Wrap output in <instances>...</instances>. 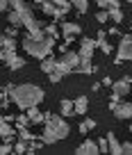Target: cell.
<instances>
[{"instance_id": "cell-22", "label": "cell", "mask_w": 132, "mask_h": 155, "mask_svg": "<svg viewBox=\"0 0 132 155\" xmlns=\"http://www.w3.org/2000/svg\"><path fill=\"white\" fill-rule=\"evenodd\" d=\"M14 153V139H2L0 144V155H9Z\"/></svg>"}, {"instance_id": "cell-2", "label": "cell", "mask_w": 132, "mask_h": 155, "mask_svg": "<svg viewBox=\"0 0 132 155\" xmlns=\"http://www.w3.org/2000/svg\"><path fill=\"white\" fill-rule=\"evenodd\" d=\"M69 123L64 121L62 114H53V112H46L43 114V132H41V141L43 144H55V141H62L69 137Z\"/></svg>"}, {"instance_id": "cell-3", "label": "cell", "mask_w": 132, "mask_h": 155, "mask_svg": "<svg viewBox=\"0 0 132 155\" xmlns=\"http://www.w3.org/2000/svg\"><path fill=\"white\" fill-rule=\"evenodd\" d=\"M55 41H57V39L48 37V34H46L43 39H32V37H25L21 46H23V50L30 55V57L43 59V57H48V55L53 53V48H55Z\"/></svg>"}, {"instance_id": "cell-26", "label": "cell", "mask_w": 132, "mask_h": 155, "mask_svg": "<svg viewBox=\"0 0 132 155\" xmlns=\"http://www.w3.org/2000/svg\"><path fill=\"white\" fill-rule=\"evenodd\" d=\"M16 132H18V137H21V139H25V141L37 139V135H32V132H30L27 128H16Z\"/></svg>"}, {"instance_id": "cell-16", "label": "cell", "mask_w": 132, "mask_h": 155, "mask_svg": "<svg viewBox=\"0 0 132 155\" xmlns=\"http://www.w3.org/2000/svg\"><path fill=\"white\" fill-rule=\"evenodd\" d=\"M27 116H30V123H43V112H41L37 105L27 107Z\"/></svg>"}, {"instance_id": "cell-18", "label": "cell", "mask_w": 132, "mask_h": 155, "mask_svg": "<svg viewBox=\"0 0 132 155\" xmlns=\"http://www.w3.org/2000/svg\"><path fill=\"white\" fill-rule=\"evenodd\" d=\"M59 112H62V116H71V114H75V105H73V101L64 98V101L59 103Z\"/></svg>"}, {"instance_id": "cell-9", "label": "cell", "mask_w": 132, "mask_h": 155, "mask_svg": "<svg viewBox=\"0 0 132 155\" xmlns=\"http://www.w3.org/2000/svg\"><path fill=\"white\" fill-rule=\"evenodd\" d=\"M62 32H64V41H66V44H73V39L82 32V28H80L78 23H62Z\"/></svg>"}, {"instance_id": "cell-7", "label": "cell", "mask_w": 132, "mask_h": 155, "mask_svg": "<svg viewBox=\"0 0 132 155\" xmlns=\"http://www.w3.org/2000/svg\"><path fill=\"white\" fill-rule=\"evenodd\" d=\"M109 110H112V114L116 116V119H121V121H127V119H132V103H121L118 101L116 105H112L109 107Z\"/></svg>"}, {"instance_id": "cell-15", "label": "cell", "mask_w": 132, "mask_h": 155, "mask_svg": "<svg viewBox=\"0 0 132 155\" xmlns=\"http://www.w3.org/2000/svg\"><path fill=\"white\" fill-rule=\"evenodd\" d=\"M16 137V126H9V121L0 123V139H14Z\"/></svg>"}, {"instance_id": "cell-24", "label": "cell", "mask_w": 132, "mask_h": 155, "mask_svg": "<svg viewBox=\"0 0 132 155\" xmlns=\"http://www.w3.org/2000/svg\"><path fill=\"white\" fill-rule=\"evenodd\" d=\"M107 14H109V18L114 21V23H121L125 16H123V12H121V7H114V9H107Z\"/></svg>"}, {"instance_id": "cell-34", "label": "cell", "mask_w": 132, "mask_h": 155, "mask_svg": "<svg viewBox=\"0 0 132 155\" xmlns=\"http://www.w3.org/2000/svg\"><path fill=\"white\" fill-rule=\"evenodd\" d=\"M98 153H107V137H103V139H98Z\"/></svg>"}, {"instance_id": "cell-42", "label": "cell", "mask_w": 132, "mask_h": 155, "mask_svg": "<svg viewBox=\"0 0 132 155\" xmlns=\"http://www.w3.org/2000/svg\"><path fill=\"white\" fill-rule=\"evenodd\" d=\"M130 82H132V78H130Z\"/></svg>"}, {"instance_id": "cell-35", "label": "cell", "mask_w": 132, "mask_h": 155, "mask_svg": "<svg viewBox=\"0 0 132 155\" xmlns=\"http://www.w3.org/2000/svg\"><path fill=\"white\" fill-rule=\"evenodd\" d=\"M121 148H123V153H125V155H132V141H125V144H121Z\"/></svg>"}, {"instance_id": "cell-4", "label": "cell", "mask_w": 132, "mask_h": 155, "mask_svg": "<svg viewBox=\"0 0 132 155\" xmlns=\"http://www.w3.org/2000/svg\"><path fill=\"white\" fill-rule=\"evenodd\" d=\"M78 64H80V55H78V53H71V50H66V53H62V57L57 59V66H55V71L62 73V75H69V73H75Z\"/></svg>"}, {"instance_id": "cell-1", "label": "cell", "mask_w": 132, "mask_h": 155, "mask_svg": "<svg viewBox=\"0 0 132 155\" xmlns=\"http://www.w3.org/2000/svg\"><path fill=\"white\" fill-rule=\"evenodd\" d=\"M5 94L18 110H27L32 105H39L46 98V91L39 84H7Z\"/></svg>"}, {"instance_id": "cell-28", "label": "cell", "mask_w": 132, "mask_h": 155, "mask_svg": "<svg viewBox=\"0 0 132 155\" xmlns=\"http://www.w3.org/2000/svg\"><path fill=\"white\" fill-rule=\"evenodd\" d=\"M43 32L48 34V37H53V39H57V37H59V28H57V25H55V23L46 25V28H43Z\"/></svg>"}, {"instance_id": "cell-8", "label": "cell", "mask_w": 132, "mask_h": 155, "mask_svg": "<svg viewBox=\"0 0 132 155\" xmlns=\"http://www.w3.org/2000/svg\"><path fill=\"white\" fill-rule=\"evenodd\" d=\"M96 48H98L96 39H91V37H84V39H82V44H80L78 55H80V57H87V59H91V55H93V50H96Z\"/></svg>"}, {"instance_id": "cell-20", "label": "cell", "mask_w": 132, "mask_h": 155, "mask_svg": "<svg viewBox=\"0 0 132 155\" xmlns=\"http://www.w3.org/2000/svg\"><path fill=\"white\" fill-rule=\"evenodd\" d=\"M0 46H2V53H7V50H16V39L14 37H0ZM5 57V55H2Z\"/></svg>"}, {"instance_id": "cell-43", "label": "cell", "mask_w": 132, "mask_h": 155, "mask_svg": "<svg viewBox=\"0 0 132 155\" xmlns=\"http://www.w3.org/2000/svg\"><path fill=\"white\" fill-rule=\"evenodd\" d=\"M130 2H132V0H130Z\"/></svg>"}, {"instance_id": "cell-32", "label": "cell", "mask_w": 132, "mask_h": 155, "mask_svg": "<svg viewBox=\"0 0 132 155\" xmlns=\"http://www.w3.org/2000/svg\"><path fill=\"white\" fill-rule=\"evenodd\" d=\"M96 21H98V23H107V21H109L107 9H100V12H98V14H96Z\"/></svg>"}, {"instance_id": "cell-39", "label": "cell", "mask_w": 132, "mask_h": 155, "mask_svg": "<svg viewBox=\"0 0 132 155\" xmlns=\"http://www.w3.org/2000/svg\"><path fill=\"white\" fill-rule=\"evenodd\" d=\"M112 82H114V80H112V78H103V82H100V84H105V87H112Z\"/></svg>"}, {"instance_id": "cell-19", "label": "cell", "mask_w": 132, "mask_h": 155, "mask_svg": "<svg viewBox=\"0 0 132 155\" xmlns=\"http://www.w3.org/2000/svg\"><path fill=\"white\" fill-rule=\"evenodd\" d=\"M55 66H57V59H55L53 55H48V57L41 59V71H43V73H53Z\"/></svg>"}, {"instance_id": "cell-41", "label": "cell", "mask_w": 132, "mask_h": 155, "mask_svg": "<svg viewBox=\"0 0 132 155\" xmlns=\"http://www.w3.org/2000/svg\"><path fill=\"white\" fill-rule=\"evenodd\" d=\"M32 2H37V5H41V2H46V0H32Z\"/></svg>"}, {"instance_id": "cell-6", "label": "cell", "mask_w": 132, "mask_h": 155, "mask_svg": "<svg viewBox=\"0 0 132 155\" xmlns=\"http://www.w3.org/2000/svg\"><path fill=\"white\" fill-rule=\"evenodd\" d=\"M130 62L132 59V34H123L121 41H118V53L114 57V64H121V62Z\"/></svg>"}, {"instance_id": "cell-27", "label": "cell", "mask_w": 132, "mask_h": 155, "mask_svg": "<svg viewBox=\"0 0 132 155\" xmlns=\"http://www.w3.org/2000/svg\"><path fill=\"white\" fill-rule=\"evenodd\" d=\"M14 121H16V128H30V116L27 114H18Z\"/></svg>"}, {"instance_id": "cell-11", "label": "cell", "mask_w": 132, "mask_h": 155, "mask_svg": "<svg viewBox=\"0 0 132 155\" xmlns=\"http://www.w3.org/2000/svg\"><path fill=\"white\" fill-rule=\"evenodd\" d=\"M39 7H41V12H43L46 16H55V21H59V18L64 16V12L55 7V2H53V0H46V2H41Z\"/></svg>"}, {"instance_id": "cell-21", "label": "cell", "mask_w": 132, "mask_h": 155, "mask_svg": "<svg viewBox=\"0 0 132 155\" xmlns=\"http://www.w3.org/2000/svg\"><path fill=\"white\" fill-rule=\"evenodd\" d=\"M7 66H9V71H18V68H23L25 66V59L23 57H18V55H14L11 59H7Z\"/></svg>"}, {"instance_id": "cell-30", "label": "cell", "mask_w": 132, "mask_h": 155, "mask_svg": "<svg viewBox=\"0 0 132 155\" xmlns=\"http://www.w3.org/2000/svg\"><path fill=\"white\" fill-rule=\"evenodd\" d=\"M93 128H96V121H93V119H87V121L80 123V132H89V130H93Z\"/></svg>"}, {"instance_id": "cell-40", "label": "cell", "mask_w": 132, "mask_h": 155, "mask_svg": "<svg viewBox=\"0 0 132 155\" xmlns=\"http://www.w3.org/2000/svg\"><path fill=\"white\" fill-rule=\"evenodd\" d=\"M96 2H98L100 7H103V9H105V5H107V0H96Z\"/></svg>"}, {"instance_id": "cell-31", "label": "cell", "mask_w": 132, "mask_h": 155, "mask_svg": "<svg viewBox=\"0 0 132 155\" xmlns=\"http://www.w3.org/2000/svg\"><path fill=\"white\" fill-rule=\"evenodd\" d=\"M53 2H55V7H57V9L64 12V14L71 9V2H69V0H53Z\"/></svg>"}, {"instance_id": "cell-23", "label": "cell", "mask_w": 132, "mask_h": 155, "mask_svg": "<svg viewBox=\"0 0 132 155\" xmlns=\"http://www.w3.org/2000/svg\"><path fill=\"white\" fill-rule=\"evenodd\" d=\"M71 7H75V9L80 12V14H84V12L89 9V0H69Z\"/></svg>"}, {"instance_id": "cell-17", "label": "cell", "mask_w": 132, "mask_h": 155, "mask_svg": "<svg viewBox=\"0 0 132 155\" xmlns=\"http://www.w3.org/2000/svg\"><path fill=\"white\" fill-rule=\"evenodd\" d=\"M73 105H75V114H87V110H89V98H87V96H78Z\"/></svg>"}, {"instance_id": "cell-13", "label": "cell", "mask_w": 132, "mask_h": 155, "mask_svg": "<svg viewBox=\"0 0 132 155\" xmlns=\"http://www.w3.org/2000/svg\"><path fill=\"white\" fill-rule=\"evenodd\" d=\"M107 153H112V155H123L121 141L116 139V135H114V132H107Z\"/></svg>"}, {"instance_id": "cell-14", "label": "cell", "mask_w": 132, "mask_h": 155, "mask_svg": "<svg viewBox=\"0 0 132 155\" xmlns=\"http://www.w3.org/2000/svg\"><path fill=\"white\" fill-rule=\"evenodd\" d=\"M98 68L91 64V59H87V57H80V64H78V68H75V73H84V75H91V73H96Z\"/></svg>"}, {"instance_id": "cell-36", "label": "cell", "mask_w": 132, "mask_h": 155, "mask_svg": "<svg viewBox=\"0 0 132 155\" xmlns=\"http://www.w3.org/2000/svg\"><path fill=\"white\" fill-rule=\"evenodd\" d=\"M114 7H121V2H118V0H107L105 9H114Z\"/></svg>"}, {"instance_id": "cell-33", "label": "cell", "mask_w": 132, "mask_h": 155, "mask_svg": "<svg viewBox=\"0 0 132 155\" xmlns=\"http://www.w3.org/2000/svg\"><path fill=\"white\" fill-rule=\"evenodd\" d=\"M62 73H57V71H53V73H48V80H50V82H53V84H57V82H62Z\"/></svg>"}, {"instance_id": "cell-37", "label": "cell", "mask_w": 132, "mask_h": 155, "mask_svg": "<svg viewBox=\"0 0 132 155\" xmlns=\"http://www.w3.org/2000/svg\"><path fill=\"white\" fill-rule=\"evenodd\" d=\"M5 34H7V37H16V34H18V30L11 25V28H7V30H5Z\"/></svg>"}, {"instance_id": "cell-5", "label": "cell", "mask_w": 132, "mask_h": 155, "mask_svg": "<svg viewBox=\"0 0 132 155\" xmlns=\"http://www.w3.org/2000/svg\"><path fill=\"white\" fill-rule=\"evenodd\" d=\"M132 82H130V78H121V80H116V82H112V98H109V107L116 105L121 98L127 96V91H132Z\"/></svg>"}, {"instance_id": "cell-25", "label": "cell", "mask_w": 132, "mask_h": 155, "mask_svg": "<svg viewBox=\"0 0 132 155\" xmlns=\"http://www.w3.org/2000/svg\"><path fill=\"white\" fill-rule=\"evenodd\" d=\"M7 18H9V23L14 25V28H23V23H21V16H18V12L9 9V14H7Z\"/></svg>"}, {"instance_id": "cell-38", "label": "cell", "mask_w": 132, "mask_h": 155, "mask_svg": "<svg viewBox=\"0 0 132 155\" xmlns=\"http://www.w3.org/2000/svg\"><path fill=\"white\" fill-rule=\"evenodd\" d=\"M9 9V0H0V14Z\"/></svg>"}, {"instance_id": "cell-29", "label": "cell", "mask_w": 132, "mask_h": 155, "mask_svg": "<svg viewBox=\"0 0 132 155\" xmlns=\"http://www.w3.org/2000/svg\"><path fill=\"white\" fill-rule=\"evenodd\" d=\"M27 144H30V141H25V139H21V137H18V141H16V144H14V153H25V150H27Z\"/></svg>"}, {"instance_id": "cell-10", "label": "cell", "mask_w": 132, "mask_h": 155, "mask_svg": "<svg viewBox=\"0 0 132 155\" xmlns=\"http://www.w3.org/2000/svg\"><path fill=\"white\" fill-rule=\"evenodd\" d=\"M96 44H98V48L103 50L105 55L114 53V48H112V44H109V39H107V32H105V30H98V34H96Z\"/></svg>"}, {"instance_id": "cell-12", "label": "cell", "mask_w": 132, "mask_h": 155, "mask_svg": "<svg viewBox=\"0 0 132 155\" xmlns=\"http://www.w3.org/2000/svg\"><path fill=\"white\" fill-rule=\"evenodd\" d=\"M96 153H98V144L91 141V139L82 141V144L75 148V155H96Z\"/></svg>"}]
</instances>
